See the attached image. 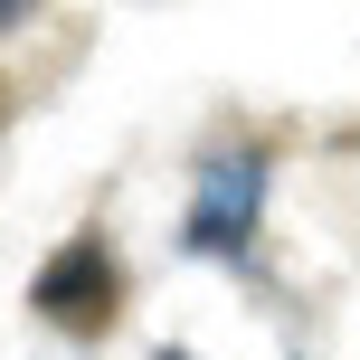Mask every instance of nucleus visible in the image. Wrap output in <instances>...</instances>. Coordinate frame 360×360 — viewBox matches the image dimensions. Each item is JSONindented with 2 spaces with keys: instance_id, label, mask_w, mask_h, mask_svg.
Here are the masks:
<instances>
[{
  "instance_id": "7ed1b4c3",
  "label": "nucleus",
  "mask_w": 360,
  "mask_h": 360,
  "mask_svg": "<svg viewBox=\"0 0 360 360\" xmlns=\"http://www.w3.org/2000/svg\"><path fill=\"white\" fill-rule=\"evenodd\" d=\"M152 360H199V351H152Z\"/></svg>"
},
{
  "instance_id": "f03ea898",
  "label": "nucleus",
  "mask_w": 360,
  "mask_h": 360,
  "mask_svg": "<svg viewBox=\"0 0 360 360\" xmlns=\"http://www.w3.org/2000/svg\"><path fill=\"white\" fill-rule=\"evenodd\" d=\"M38 304H48V313H67L76 332H86V323H105V304H114V256H105V237H76V247L57 256L48 275H38Z\"/></svg>"
},
{
  "instance_id": "f257e3e1",
  "label": "nucleus",
  "mask_w": 360,
  "mask_h": 360,
  "mask_svg": "<svg viewBox=\"0 0 360 360\" xmlns=\"http://www.w3.org/2000/svg\"><path fill=\"white\" fill-rule=\"evenodd\" d=\"M256 228H266V152H209L190 180V218H180V237H190V256H247Z\"/></svg>"
}]
</instances>
